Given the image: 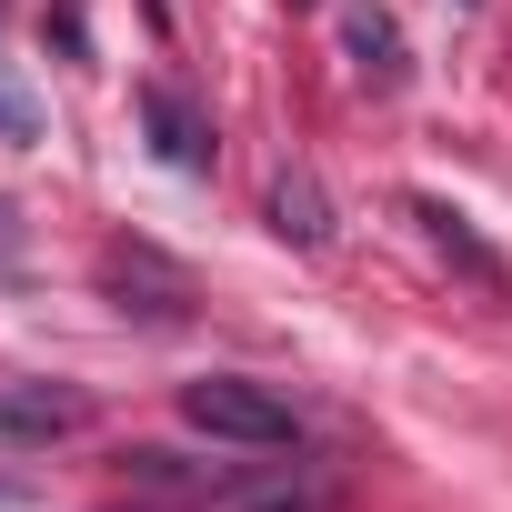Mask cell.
<instances>
[{
	"label": "cell",
	"instance_id": "obj_1",
	"mask_svg": "<svg viewBox=\"0 0 512 512\" xmlns=\"http://www.w3.org/2000/svg\"><path fill=\"white\" fill-rule=\"evenodd\" d=\"M181 422L211 432V442H241V452H292V442H302V412H292L272 382H251V372H201V382H181Z\"/></svg>",
	"mask_w": 512,
	"mask_h": 512
},
{
	"label": "cell",
	"instance_id": "obj_5",
	"mask_svg": "<svg viewBox=\"0 0 512 512\" xmlns=\"http://www.w3.org/2000/svg\"><path fill=\"white\" fill-rule=\"evenodd\" d=\"M412 221H422V241L442 251V262H452V272H472L482 292H502V282H512V272H502V251H492V241H482V231H472V221H462L452 201H432V191H412Z\"/></svg>",
	"mask_w": 512,
	"mask_h": 512
},
{
	"label": "cell",
	"instance_id": "obj_8",
	"mask_svg": "<svg viewBox=\"0 0 512 512\" xmlns=\"http://www.w3.org/2000/svg\"><path fill=\"white\" fill-rule=\"evenodd\" d=\"M0 141H41V111H31L11 81H0Z\"/></svg>",
	"mask_w": 512,
	"mask_h": 512
},
{
	"label": "cell",
	"instance_id": "obj_11",
	"mask_svg": "<svg viewBox=\"0 0 512 512\" xmlns=\"http://www.w3.org/2000/svg\"><path fill=\"white\" fill-rule=\"evenodd\" d=\"M302 11H312V0H302Z\"/></svg>",
	"mask_w": 512,
	"mask_h": 512
},
{
	"label": "cell",
	"instance_id": "obj_2",
	"mask_svg": "<svg viewBox=\"0 0 512 512\" xmlns=\"http://www.w3.org/2000/svg\"><path fill=\"white\" fill-rule=\"evenodd\" d=\"M101 292L121 312H141V322H191V302H201V282L161 241H101Z\"/></svg>",
	"mask_w": 512,
	"mask_h": 512
},
{
	"label": "cell",
	"instance_id": "obj_7",
	"mask_svg": "<svg viewBox=\"0 0 512 512\" xmlns=\"http://www.w3.org/2000/svg\"><path fill=\"white\" fill-rule=\"evenodd\" d=\"M272 231H282L292 251H322V241H332V211H322V181H312V171H282V181H272Z\"/></svg>",
	"mask_w": 512,
	"mask_h": 512
},
{
	"label": "cell",
	"instance_id": "obj_6",
	"mask_svg": "<svg viewBox=\"0 0 512 512\" xmlns=\"http://www.w3.org/2000/svg\"><path fill=\"white\" fill-rule=\"evenodd\" d=\"M342 51H352V71H362L372 91H402V81H412V51H402L392 11H352V21H342Z\"/></svg>",
	"mask_w": 512,
	"mask_h": 512
},
{
	"label": "cell",
	"instance_id": "obj_9",
	"mask_svg": "<svg viewBox=\"0 0 512 512\" xmlns=\"http://www.w3.org/2000/svg\"><path fill=\"white\" fill-rule=\"evenodd\" d=\"M0 262H21V221H11V201H0Z\"/></svg>",
	"mask_w": 512,
	"mask_h": 512
},
{
	"label": "cell",
	"instance_id": "obj_10",
	"mask_svg": "<svg viewBox=\"0 0 512 512\" xmlns=\"http://www.w3.org/2000/svg\"><path fill=\"white\" fill-rule=\"evenodd\" d=\"M452 11H482V0H452Z\"/></svg>",
	"mask_w": 512,
	"mask_h": 512
},
{
	"label": "cell",
	"instance_id": "obj_4",
	"mask_svg": "<svg viewBox=\"0 0 512 512\" xmlns=\"http://www.w3.org/2000/svg\"><path fill=\"white\" fill-rule=\"evenodd\" d=\"M141 131H151V151H161L171 171H211V151H221V141H211V121H201L171 81H141Z\"/></svg>",
	"mask_w": 512,
	"mask_h": 512
},
{
	"label": "cell",
	"instance_id": "obj_3",
	"mask_svg": "<svg viewBox=\"0 0 512 512\" xmlns=\"http://www.w3.org/2000/svg\"><path fill=\"white\" fill-rule=\"evenodd\" d=\"M91 392L81 382H0V452H51L71 432H91Z\"/></svg>",
	"mask_w": 512,
	"mask_h": 512
}]
</instances>
